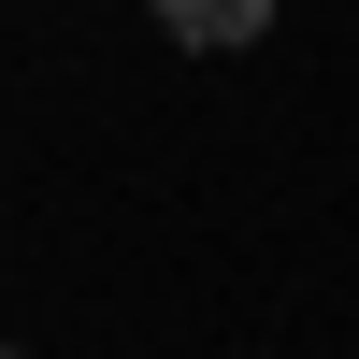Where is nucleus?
<instances>
[{"label":"nucleus","instance_id":"1","mask_svg":"<svg viewBox=\"0 0 359 359\" xmlns=\"http://www.w3.org/2000/svg\"><path fill=\"white\" fill-rule=\"evenodd\" d=\"M144 15H158L172 43H259V29H273V0H144Z\"/></svg>","mask_w":359,"mask_h":359}]
</instances>
